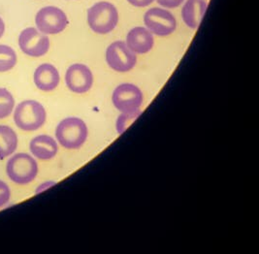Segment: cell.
Instances as JSON below:
<instances>
[{
    "instance_id": "cell-1",
    "label": "cell",
    "mask_w": 259,
    "mask_h": 254,
    "mask_svg": "<svg viewBox=\"0 0 259 254\" xmlns=\"http://www.w3.org/2000/svg\"><path fill=\"white\" fill-rule=\"evenodd\" d=\"M89 137L85 122L76 116L62 119L56 129V138L59 145L66 150L81 149Z\"/></svg>"
},
{
    "instance_id": "cell-2",
    "label": "cell",
    "mask_w": 259,
    "mask_h": 254,
    "mask_svg": "<svg viewBox=\"0 0 259 254\" xmlns=\"http://www.w3.org/2000/svg\"><path fill=\"white\" fill-rule=\"evenodd\" d=\"M88 23L96 34L105 35L112 32L118 25V12L115 5L107 1L94 4L88 10Z\"/></svg>"
},
{
    "instance_id": "cell-3",
    "label": "cell",
    "mask_w": 259,
    "mask_h": 254,
    "mask_svg": "<svg viewBox=\"0 0 259 254\" xmlns=\"http://www.w3.org/2000/svg\"><path fill=\"white\" fill-rule=\"evenodd\" d=\"M47 113L44 106L35 100H25L16 107L14 121L24 131H36L46 122Z\"/></svg>"
},
{
    "instance_id": "cell-4",
    "label": "cell",
    "mask_w": 259,
    "mask_h": 254,
    "mask_svg": "<svg viewBox=\"0 0 259 254\" xmlns=\"http://www.w3.org/2000/svg\"><path fill=\"white\" fill-rule=\"evenodd\" d=\"M38 164L35 159L27 153H17L6 165V173L13 183L26 185L32 183L38 175Z\"/></svg>"
},
{
    "instance_id": "cell-5",
    "label": "cell",
    "mask_w": 259,
    "mask_h": 254,
    "mask_svg": "<svg viewBox=\"0 0 259 254\" xmlns=\"http://www.w3.org/2000/svg\"><path fill=\"white\" fill-rule=\"evenodd\" d=\"M112 102L120 113H136L141 109L144 95L137 86L130 82H123L114 90Z\"/></svg>"
},
{
    "instance_id": "cell-6",
    "label": "cell",
    "mask_w": 259,
    "mask_h": 254,
    "mask_svg": "<svg viewBox=\"0 0 259 254\" xmlns=\"http://www.w3.org/2000/svg\"><path fill=\"white\" fill-rule=\"evenodd\" d=\"M106 62L108 66L119 73L130 72L136 66L137 56L123 41H116L107 48Z\"/></svg>"
},
{
    "instance_id": "cell-7",
    "label": "cell",
    "mask_w": 259,
    "mask_h": 254,
    "mask_svg": "<svg viewBox=\"0 0 259 254\" xmlns=\"http://www.w3.org/2000/svg\"><path fill=\"white\" fill-rule=\"evenodd\" d=\"M144 23L153 34L165 37L172 34L177 28L174 15L163 8H152L145 13Z\"/></svg>"
},
{
    "instance_id": "cell-8",
    "label": "cell",
    "mask_w": 259,
    "mask_h": 254,
    "mask_svg": "<svg viewBox=\"0 0 259 254\" xmlns=\"http://www.w3.org/2000/svg\"><path fill=\"white\" fill-rule=\"evenodd\" d=\"M36 26L40 32L46 35L59 34L68 25L67 16L55 6L42 8L36 14Z\"/></svg>"
},
{
    "instance_id": "cell-9",
    "label": "cell",
    "mask_w": 259,
    "mask_h": 254,
    "mask_svg": "<svg viewBox=\"0 0 259 254\" xmlns=\"http://www.w3.org/2000/svg\"><path fill=\"white\" fill-rule=\"evenodd\" d=\"M19 46L25 55L40 58L49 52L50 39L47 35L38 31L34 27H28L21 32Z\"/></svg>"
},
{
    "instance_id": "cell-10",
    "label": "cell",
    "mask_w": 259,
    "mask_h": 254,
    "mask_svg": "<svg viewBox=\"0 0 259 254\" xmlns=\"http://www.w3.org/2000/svg\"><path fill=\"white\" fill-rule=\"evenodd\" d=\"M65 83L72 93H89L94 86V74L84 64H72L65 73Z\"/></svg>"
},
{
    "instance_id": "cell-11",
    "label": "cell",
    "mask_w": 259,
    "mask_h": 254,
    "mask_svg": "<svg viewBox=\"0 0 259 254\" xmlns=\"http://www.w3.org/2000/svg\"><path fill=\"white\" fill-rule=\"evenodd\" d=\"M125 43L136 55H144L153 50L154 38L153 33L148 28L136 26L126 35Z\"/></svg>"
},
{
    "instance_id": "cell-12",
    "label": "cell",
    "mask_w": 259,
    "mask_h": 254,
    "mask_svg": "<svg viewBox=\"0 0 259 254\" xmlns=\"http://www.w3.org/2000/svg\"><path fill=\"white\" fill-rule=\"evenodd\" d=\"M33 80L37 89L49 93L55 91L60 81L59 70L50 63L41 64L36 68Z\"/></svg>"
},
{
    "instance_id": "cell-13",
    "label": "cell",
    "mask_w": 259,
    "mask_h": 254,
    "mask_svg": "<svg viewBox=\"0 0 259 254\" xmlns=\"http://www.w3.org/2000/svg\"><path fill=\"white\" fill-rule=\"evenodd\" d=\"M29 150L36 158L47 161L53 159L59 151V146L55 139L49 135H39L32 139Z\"/></svg>"
},
{
    "instance_id": "cell-14",
    "label": "cell",
    "mask_w": 259,
    "mask_h": 254,
    "mask_svg": "<svg viewBox=\"0 0 259 254\" xmlns=\"http://www.w3.org/2000/svg\"><path fill=\"white\" fill-rule=\"evenodd\" d=\"M205 0H187L182 9V18L184 23L191 29L199 27L203 16L207 10Z\"/></svg>"
},
{
    "instance_id": "cell-15",
    "label": "cell",
    "mask_w": 259,
    "mask_h": 254,
    "mask_svg": "<svg viewBox=\"0 0 259 254\" xmlns=\"http://www.w3.org/2000/svg\"><path fill=\"white\" fill-rule=\"evenodd\" d=\"M18 147V136L11 127L0 125V159L14 153Z\"/></svg>"
},
{
    "instance_id": "cell-16",
    "label": "cell",
    "mask_w": 259,
    "mask_h": 254,
    "mask_svg": "<svg viewBox=\"0 0 259 254\" xmlns=\"http://www.w3.org/2000/svg\"><path fill=\"white\" fill-rule=\"evenodd\" d=\"M17 64V55L11 47L0 45V72L13 69Z\"/></svg>"
},
{
    "instance_id": "cell-17",
    "label": "cell",
    "mask_w": 259,
    "mask_h": 254,
    "mask_svg": "<svg viewBox=\"0 0 259 254\" xmlns=\"http://www.w3.org/2000/svg\"><path fill=\"white\" fill-rule=\"evenodd\" d=\"M15 107L12 94L6 89H0V119L10 116Z\"/></svg>"
},
{
    "instance_id": "cell-18",
    "label": "cell",
    "mask_w": 259,
    "mask_h": 254,
    "mask_svg": "<svg viewBox=\"0 0 259 254\" xmlns=\"http://www.w3.org/2000/svg\"><path fill=\"white\" fill-rule=\"evenodd\" d=\"M141 111L136 112V113H121L117 118L116 122V129L118 134H122L126 128L130 126V124L132 123L138 116H140Z\"/></svg>"
},
{
    "instance_id": "cell-19",
    "label": "cell",
    "mask_w": 259,
    "mask_h": 254,
    "mask_svg": "<svg viewBox=\"0 0 259 254\" xmlns=\"http://www.w3.org/2000/svg\"><path fill=\"white\" fill-rule=\"evenodd\" d=\"M11 191L8 185L0 180V208L4 207L10 200Z\"/></svg>"
},
{
    "instance_id": "cell-20",
    "label": "cell",
    "mask_w": 259,
    "mask_h": 254,
    "mask_svg": "<svg viewBox=\"0 0 259 254\" xmlns=\"http://www.w3.org/2000/svg\"><path fill=\"white\" fill-rule=\"evenodd\" d=\"M157 3L167 9H174L182 5V3L185 2V0H156Z\"/></svg>"
},
{
    "instance_id": "cell-21",
    "label": "cell",
    "mask_w": 259,
    "mask_h": 254,
    "mask_svg": "<svg viewBox=\"0 0 259 254\" xmlns=\"http://www.w3.org/2000/svg\"><path fill=\"white\" fill-rule=\"evenodd\" d=\"M155 0H127L130 5L134 7H147L151 5Z\"/></svg>"
},
{
    "instance_id": "cell-22",
    "label": "cell",
    "mask_w": 259,
    "mask_h": 254,
    "mask_svg": "<svg viewBox=\"0 0 259 254\" xmlns=\"http://www.w3.org/2000/svg\"><path fill=\"white\" fill-rule=\"evenodd\" d=\"M56 184H57V183L54 182V181H48V182H45V183H42L41 185H39L37 186V188H36L35 190V194L42 193L43 191H45L48 188L54 186Z\"/></svg>"
},
{
    "instance_id": "cell-23",
    "label": "cell",
    "mask_w": 259,
    "mask_h": 254,
    "mask_svg": "<svg viewBox=\"0 0 259 254\" xmlns=\"http://www.w3.org/2000/svg\"><path fill=\"white\" fill-rule=\"evenodd\" d=\"M4 30H5V24L3 20L0 18V38L2 37V35L4 33Z\"/></svg>"
}]
</instances>
